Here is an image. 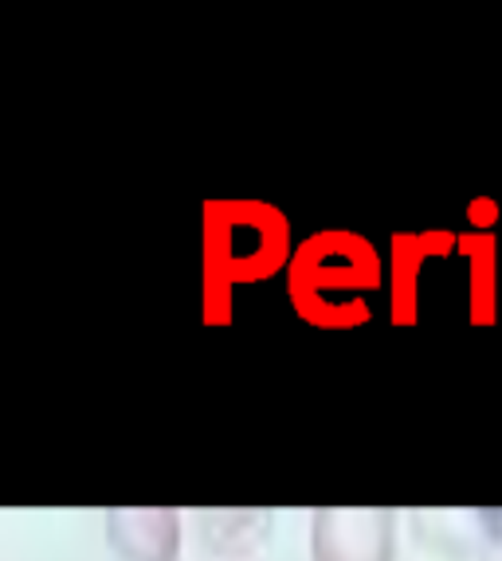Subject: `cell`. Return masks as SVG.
<instances>
[{"mask_svg": "<svg viewBox=\"0 0 502 561\" xmlns=\"http://www.w3.org/2000/svg\"><path fill=\"white\" fill-rule=\"evenodd\" d=\"M397 518L385 506H322L310 515V561H392Z\"/></svg>", "mask_w": 502, "mask_h": 561, "instance_id": "1", "label": "cell"}, {"mask_svg": "<svg viewBox=\"0 0 502 561\" xmlns=\"http://www.w3.org/2000/svg\"><path fill=\"white\" fill-rule=\"evenodd\" d=\"M103 526L118 561L181 558V515L169 506H111L103 515Z\"/></svg>", "mask_w": 502, "mask_h": 561, "instance_id": "2", "label": "cell"}]
</instances>
